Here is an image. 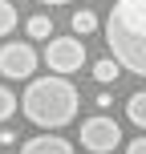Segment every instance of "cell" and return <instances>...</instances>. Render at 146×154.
I'll return each mask as SVG.
<instances>
[{
    "mask_svg": "<svg viewBox=\"0 0 146 154\" xmlns=\"http://www.w3.org/2000/svg\"><path fill=\"white\" fill-rule=\"evenodd\" d=\"M126 154H146V134H138L134 142H126Z\"/></svg>",
    "mask_w": 146,
    "mask_h": 154,
    "instance_id": "cell-13",
    "label": "cell"
},
{
    "mask_svg": "<svg viewBox=\"0 0 146 154\" xmlns=\"http://www.w3.org/2000/svg\"><path fill=\"white\" fill-rule=\"evenodd\" d=\"M24 32H29V41H49V37H53V16H49V12H37V16H29Z\"/></svg>",
    "mask_w": 146,
    "mask_h": 154,
    "instance_id": "cell-7",
    "label": "cell"
},
{
    "mask_svg": "<svg viewBox=\"0 0 146 154\" xmlns=\"http://www.w3.org/2000/svg\"><path fill=\"white\" fill-rule=\"evenodd\" d=\"M12 114H16V97H12V89H8V85H0V126H4Z\"/></svg>",
    "mask_w": 146,
    "mask_h": 154,
    "instance_id": "cell-12",
    "label": "cell"
},
{
    "mask_svg": "<svg viewBox=\"0 0 146 154\" xmlns=\"http://www.w3.org/2000/svg\"><path fill=\"white\" fill-rule=\"evenodd\" d=\"M20 154H77L69 138H61V134H37V138H29L20 146Z\"/></svg>",
    "mask_w": 146,
    "mask_h": 154,
    "instance_id": "cell-6",
    "label": "cell"
},
{
    "mask_svg": "<svg viewBox=\"0 0 146 154\" xmlns=\"http://www.w3.org/2000/svg\"><path fill=\"white\" fill-rule=\"evenodd\" d=\"M0 142H4V146H16V134H12V130L4 126V130H0Z\"/></svg>",
    "mask_w": 146,
    "mask_h": 154,
    "instance_id": "cell-14",
    "label": "cell"
},
{
    "mask_svg": "<svg viewBox=\"0 0 146 154\" xmlns=\"http://www.w3.org/2000/svg\"><path fill=\"white\" fill-rule=\"evenodd\" d=\"M81 146L89 154H114L122 146V126H118L114 118H106V114L85 118L81 122Z\"/></svg>",
    "mask_w": 146,
    "mask_h": 154,
    "instance_id": "cell-4",
    "label": "cell"
},
{
    "mask_svg": "<svg viewBox=\"0 0 146 154\" xmlns=\"http://www.w3.org/2000/svg\"><path fill=\"white\" fill-rule=\"evenodd\" d=\"M69 24H73V37H89V32L98 29V12L81 8V12H73V16H69Z\"/></svg>",
    "mask_w": 146,
    "mask_h": 154,
    "instance_id": "cell-10",
    "label": "cell"
},
{
    "mask_svg": "<svg viewBox=\"0 0 146 154\" xmlns=\"http://www.w3.org/2000/svg\"><path fill=\"white\" fill-rule=\"evenodd\" d=\"M37 49L29 45V41H8V45H0V77H8V81H24V77L37 73Z\"/></svg>",
    "mask_w": 146,
    "mask_h": 154,
    "instance_id": "cell-5",
    "label": "cell"
},
{
    "mask_svg": "<svg viewBox=\"0 0 146 154\" xmlns=\"http://www.w3.org/2000/svg\"><path fill=\"white\" fill-rule=\"evenodd\" d=\"M118 73H122V69H118L114 57H101V61H93V81H98V85H114V81H118Z\"/></svg>",
    "mask_w": 146,
    "mask_h": 154,
    "instance_id": "cell-9",
    "label": "cell"
},
{
    "mask_svg": "<svg viewBox=\"0 0 146 154\" xmlns=\"http://www.w3.org/2000/svg\"><path fill=\"white\" fill-rule=\"evenodd\" d=\"M12 29H16V8L12 0H0V37H8Z\"/></svg>",
    "mask_w": 146,
    "mask_h": 154,
    "instance_id": "cell-11",
    "label": "cell"
},
{
    "mask_svg": "<svg viewBox=\"0 0 146 154\" xmlns=\"http://www.w3.org/2000/svg\"><path fill=\"white\" fill-rule=\"evenodd\" d=\"M77 106H81V93L69 77H33L20 93V114L29 118L41 130H61L77 118Z\"/></svg>",
    "mask_w": 146,
    "mask_h": 154,
    "instance_id": "cell-2",
    "label": "cell"
},
{
    "mask_svg": "<svg viewBox=\"0 0 146 154\" xmlns=\"http://www.w3.org/2000/svg\"><path fill=\"white\" fill-rule=\"evenodd\" d=\"M126 118H130L134 126L146 134V89H138V93H130V101H126Z\"/></svg>",
    "mask_w": 146,
    "mask_h": 154,
    "instance_id": "cell-8",
    "label": "cell"
},
{
    "mask_svg": "<svg viewBox=\"0 0 146 154\" xmlns=\"http://www.w3.org/2000/svg\"><path fill=\"white\" fill-rule=\"evenodd\" d=\"M110 106H114V97H110V93L101 89V93H98V109H110Z\"/></svg>",
    "mask_w": 146,
    "mask_h": 154,
    "instance_id": "cell-15",
    "label": "cell"
},
{
    "mask_svg": "<svg viewBox=\"0 0 146 154\" xmlns=\"http://www.w3.org/2000/svg\"><path fill=\"white\" fill-rule=\"evenodd\" d=\"M106 45L118 69L146 77V0H114L106 16Z\"/></svg>",
    "mask_w": 146,
    "mask_h": 154,
    "instance_id": "cell-1",
    "label": "cell"
},
{
    "mask_svg": "<svg viewBox=\"0 0 146 154\" xmlns=\"http://www.w3.org/2000/svg\"><path fill=\"white\" fill-rule=\"evenodd\" d=\"M37 4H49V8H53V4H73V0H37Z\"/></svg>",
    "mask_w": 146,
    "mask_h": 154,
    "instance_id": "cell-16",
    "label": "cell"
},
{
    "mask_svg": "<svg viewBox=\"0 0 146 154\" xmlns=\"http://www.w3.org/2000/svg\"><path fill=\"white\" fill-rule=\"evenodd\" d=\"M45 65H49V73H57V77H69L77 73L85 65V45H81V37H49V45H45Z\"/></svg>",
    "mask_w": 146,
    "mask_h": 154,
    "instance_id": "cell-3",
    "label": "cell"
}]
</instances>
